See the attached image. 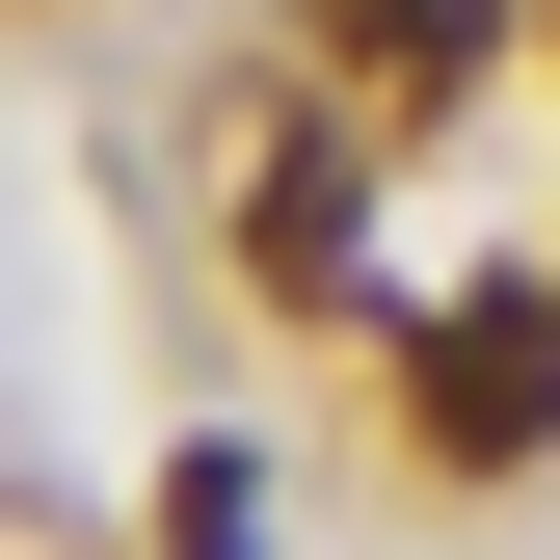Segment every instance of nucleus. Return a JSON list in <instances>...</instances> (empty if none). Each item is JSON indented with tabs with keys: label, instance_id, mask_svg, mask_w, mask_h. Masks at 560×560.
<instances>
[{
	"label": "nucleus",
	"instance_id": "7ed1b4c3",
	"mask_svg": "<svg viewBox=\"0 0 560 560\" xmlns=\"http://www.w3.org/2000/svg\"><path fill=\"white\" fill-rule=\"evenodd\" d=\"M241 214H267V267H294V294H347V161H320V133H294V161L241 187Z\"/></svg>",
	"mask_w": 560,
	"mask_h": 560
},
{
	"label": "nucleus",
	"instance_id": "f257e3e1",
	"mask_svg": "<svg viewBox=\"0 0 560 560\" xmlns=\"http://www.w3.org/2000/svg\"><path fill=\"white\" fill-rule=\"evenodd\" d=\"M400 400H428L454 480H534V454H560V294H454L428 347H400Z\"/></svg>",
	"mask_w": 560,
	"mask_h": 560
},
{
	"label": "nucleus",
	"instance_id": "f03ea898",
	"mask_svg": "<svg viewBox=\"0 0 560 560\" xmlns=\"http://www.w3.org/2000/svg\"><path fill=\"white\" fill-rule=\"evenodd\" d=\"M320 54H347L374 107H454L480 54H508V0H320Z\"/></svg>",
	"mask_w": 560,
	"mask_h": 560
},
{
	"label": "nucleus",
	"instance_id": "20e7f679",
	"mask_svg": "<svg viewBox=\"0 0 560 560\" xmlns=\"http://www.w3.org/2000/svg\"><path fill=\"white\" fill-rule=\"evenodd\" d=\"M161 560H267V480H241V454H187V480H161Z\"/></svg>",
	"mask_w": 560,
	"mask_h": 560
}]
</instances>
